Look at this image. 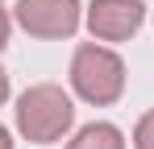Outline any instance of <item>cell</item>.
<instances>
[{
  "label": "cell",
  "instance_id": "52a82bcc",
  "mask_svg": "<svg viewBox=\"0 0 154 149\" xmlns=\"http://www.w3.org/2000/svg\"><path fill=\"white\" fill-rule=\"evenodd\" d=\"M8 33H13V17H8V8L0 4V54H4V46H8Z\"/></svg>",
  "mask_w": 154,
  "mask_h": 149
},
{
  "label": "cell",
  "instance_id": "3957f363",
  "mask_svg": "<svg viewBox=\"0 0 154 149\" xmlns=\"http://www.w3.org/2000/svg\"><path fill=\"white\" fill-rule=\"evenodd\" d=\"M13 21L29 37L63 42V37H75V29L83 25V4L79 0H17Z\"/></svg>",
  "mask_w": 154,
  "mask_h": 149
},
{
  "label": "cell",
  "instance_id": "6da1fadb",
  "mask_svg": "<svg viewBox=\"0 0 154 149\" xmlns=\"http://www.w3.org/2000/svg\"><path fill=\"white\" fill-rule=\"evenodd\" d=\"M75 124V104L58 83H33L17 99V128L33 145H54L71 133Z\"/></svg>",
  "mask_w": 154,
  "mask_h": 149
},
{
  "label": "cell",
  "instance_id": "7a4b0ae2",
  "mask_svg": "<svg viewBox=\"0 0 154 149\" xmlns=\"http://www.w3.org/2000/svg\"><path fill=\"white\" fill-rule=\"evenodd\" d=\"M71 91L83 104L108 108L125 95V62L117 50L100 46V42H83L71 54Z\"/></svg>",
  "mask_w": 154,
  "mask_h": 149
},
{
  "label": "cell",
  "instance_id": "277c9868",
  "mask_svg": "<svg viewBox=\"0 0 154 149\" xmlns=\"http://www.w3.org/2000/svg\"><path fill=\"white\" fill-rule=\"evenodd\" d=\"M146 21L142 0H92L83 8V25L96 42H129Z\"/></svg>",
  "mask_w": 154,
  "mask_h": 149
},
{
  "label": "cell",
  "instance_id": "ba28073f",
  "mask_svg": "<svg viewBox=\"0 0 154 149\" xmlns=\"http://www.w3.org/2000/svg\"><path fill=\"white\" fill-rule=\"evenodd\" d=\"M8 95H13V83H8V71L0 66V108L8 104Z\"/></svg>",
  "mask_w": 154,
  "mask_h": 149
},
{
  "label": "cell",
  "instance_id": "9c48e42d",
  "mask_svg": "<svg viewBox=\"0 0 154 149\" xmlns=\"http://www.w3.org/2000/svg\"><path fill=\"white\" fill-rule=\"evenodd\" d=\"M0 149H13V137H8V128L0 124Z\"/></svg>",
  "mask_w": 154,
  "mask_h": 149
},
{
  "label": "cell",
  "instance_id": "8992f818",
  "mask_svg": "<svg viewBox=\"0 0 154 149\" xmlns=\"http://www.w3.org/2000/svg\"><path fill=\"white\" fill-rule=\"evenodd\" d=\"M133 149H154V108L133 124Z\"/></svg>",
  "mask_w": 154,
  "mask_h": 149
},
{
  "label": "cell",
  "instance_id": "5b68a950",
  "mask_svg": "<svg viewBox=\"0 0 154 149\" xmlns=\"http://www.w3.org/2000/svg\"><path fill=\"white\" fill-rule=\"evenodd\" d=\"M67 149H125V133L108 120H92L67 141Z\"/></svg>",
  "mask_w": 154,
  "mask_h": 149
}]
</instances>
